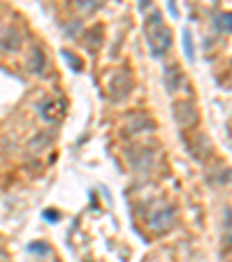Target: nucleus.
Returning a JSON list of instances; mask_svg holds the SVG:
<instances>
[{
    "label": "nucleus",
    "mask_w": 232,
    "mask_h": 262,
    "mask_svg": "<svg viewBox=\"0 0 232 262\" xmlns=\"http://www.w3.org/2000/svg\"><path fill=\"white\" fill-rule=\"evenodd\" d=\"M146 35H149V44H151V53L153 56H162V53L170 49V30L165 28L162 24V17L161 14H153L149 19V24H146Z\"/></svg>",
    "instance_id": "f257e3e1"
},
{
    "label": "nucleus",
    "mask_w": 232,
    "mask_h": 262,
    "mask_svg": "<svg viewBox=\"0 0 232 262\" xmlns=\"http://www.w3.org/2000/svg\"><path fill=\"white\" fill-rule=\"evenodd\" d=\"M40 114H42V119L46 123H56L63 119V114H65V100L61 97H49L45 100L42 105H40Z\"/></svg>",
    "instance_id": "f03ea898"
},
{
    "label": "nucleus",
    "mask_w": 232,
    "mask_h": 262,
    "mask_svg": "<svg viewBox=\"0 0 232 262\" xmlns=\"http://www.w3.org/2000/svg\"><path fill=\"white\" fill-rule=\"evenodd\" d=\"M0 47H2L5 51H17L19 47H21V35H19V30H14V28L5 30V35L0 37Z\"/></svg>",
    "instance_id": "7ed1b4c3"
},
{
    "label": "nucleus",
    "mask_w": 232,
    "mask_h": 262,
    "mask_svg": "<svg viewBox=\"0 0 232 262\" xmlns=\"http://www.w3.org/2000/svg\"><path fill=\"white\" fill-rule=\"evenodd\" d=\"M181 81H184V79H181V70H179L177 65H172V68L165 70V84H167V88H170L172 93L181 86Z\"/></svg>",
    "instance_id": "20e7f679"
},
{
    "label": "nucleus",
    "mask_w": 232,
    "mask_h": 262,
    "mask_svg": "<svg viewBox=\"0 0 232 262\" xmlns=\"http://www.w3.org/2000/svg\"><path fill=\"white\" fill-rule=\"evenodd\" d=\"M172 220H174V209H172V207H167V209L162 211V214H156V216H153V218H151V225L156 227L158 223H165V227H170Z\"/></svg>",
    "instance_id": "39448f33"
},
{
    "label": "nucleus",
    "mask_w": 232,
    "mask_h": 262,
    "mask_svg": "<svg viewBox=\"0 0 232 262\" xmlns=\"http://www.w3.org/2000/svg\"><path fill=\"white\" fill-rule=\"evenodd\" d=\"M42 51H40V49H33V58H30V68H33V70L35 72H40L42 70Z\"/></svg>",
    "instance_id": "423d86ee"
},
{
    "label": "nucleus",
    "mask_w": 232,
    "mask_h": 262,
    "mask_svg": "<svg viewBox=\"0 0 232 262\" xmlns=\"http://www.w3.org/2000/svg\"><path fill=\"white\" fill-rule=\"evenodd\" d=\"M184 49H186L188 61H193L195 53H193V42H190V33H188V30H184Z\"/></svg>",
    "instance_id": "0eeeda50"
},
{
    "label": "nucleus",
    "mask_w": 232,
    "mask_h": 262,
    "mask_svg": "<svg viewBox=\"0 0 232 262\" xmlns=\"http://www.w3.org/2000/svg\"><path fill=\"white\" fill-rule=\"evenodd\" d=\"M65 58H68V61H70V65H72V68H74V70H79V68H81L79 63L74 61V58H77V56H74V53H70V51H65Z\"/></svg>",
    "instance_id": "6e6552de"
},
{
    "label": "nucleus",
    "mask_w": 232,
    "mask_h": 262,
    "mask_svg": "<svg viewBox=\"0 0 232 262\" xmlns=\"http://www.w3.org/2000/svg\"><path fill=\"white\" fill-rule=\"evenodd\" d=\"M167 5H170V14H172V17H177L179 12H177V5H174V0H170Z\"/></svg>",
    "instance_id": "1a4fd4ad"
},
{
    "label": "nucleus",
    "mask_w": 232,
    "mask_h": 262,
    "mask_svg": "<svg viewBox=\"0 0 232 262\" xmlns=\"http://www.w3.org/2000/svg\"><path fill=\"white\" fill-rule=\"evenodd\" d=\"M151 5V0H139V9H146Z\"/></svg>",
    "instance_id": "9d476101"
}]
</instances>
